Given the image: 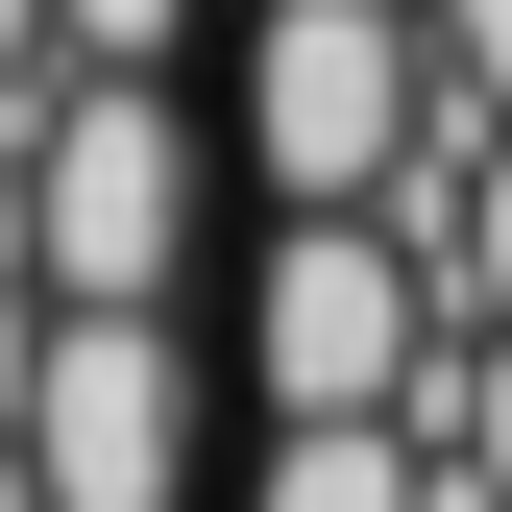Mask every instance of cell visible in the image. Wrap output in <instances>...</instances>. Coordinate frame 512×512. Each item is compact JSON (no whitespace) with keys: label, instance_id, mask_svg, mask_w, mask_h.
Masks as SVG:
<instances>
[{"label":"cell","instance_id":"1","mask_svg":"<svg viewBox=\"0 0 512 512\" xmlns=\"http://www.w3.org/2000/svg\"><path fill=\"white\" fill-rule=\"evenodd\" d=\"M415 122H439L415 0H244V196L269 220H391Z\"/></svg>","mask_w":512,"mask_h":512},{"label":"cell","instance_id":"2","mask_svg":"<svg viewBox=\"0 0 512 512\" xmlns=\"http://www.w3.org/2000/svg\"><path fill=\"white\" fill-rule=\"evenodd\" d=\"M196 196H220L196 98H171V74H74L49 147H25V293H49V317H171Z\"/></svg>","mask_w":512,"mask_h":512},{"label":"cell","instance_id":"3","mask_svg":"<svg viewBox=\"0 0 512 512\" xmlns=\"http://www.w3.org/2000/svg\"><path fill=\"white\" fill-rule=\"evenodd\" d=\"M464 342L439 269L391 220H244V439H317V415H415V366Z\"/></svg>","mask_w":512,"mask_h":512},{"label":"cell","instance_id":"4","mask_svg":"<svg viewBox=\"0 0 512 512\" xmlns=\"http://www.w3.org/2000/svg\"><path fill=\"white\" fill-rule=\"evenodd\" d=\"M25 488L49 512H196V317H49Z\"/></svg>","mask_w":512,"mask_h":512},{"label":"cell","instance_id":"5","mask_svg":"<svg viewBox=\"0 0 512 512\" xmlns=\"http://www.w3.org/2000/svg\"><path fill=\"white\" fill-rule=\"evenodd\" d=\"M244 512H439V464L391 415H317V439H244Z\"/></svg>","mask_w":512,"mask_h":512},{"label":"cell","instance_id":"6","mask_svg":"<svg viewBox=\"0 0 512 512\" xmlns=\"http://www.w3.org/2000/svg\"><path fill=\"white\" fill-rule=\"evenodd\" d=\"M49 25H74V74H171V49H196V0H49Z\"/></svg>","mask_w":512,"mask_h":512},{"label":"cell","instance_id":"7","mask_svg":"<svg viewBox=\"0 0 512 512\" xmlns=\"http://www.w3.org/2000/svg\"><path fill=\"white\" fill-rule=\"evenodd\" d=\"M415 25H439V98H464V122H512V0H415Z\"/></svg>","mask_w":512,"mask_h":512},{"label":"cell","instance_id":"8","mask_svg":"<svg viewBox=\"0 0 512 512\" xmlns=\"http://www.w3.org/2000/svg\"><path fill=\"white\" fill-rule=\"evenodd\" d=\"M25 391H49V293H0V439H25Z\"/></svg>","mask_w":512,"mask_h":512}]
</instances>
